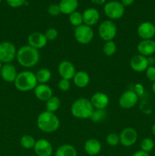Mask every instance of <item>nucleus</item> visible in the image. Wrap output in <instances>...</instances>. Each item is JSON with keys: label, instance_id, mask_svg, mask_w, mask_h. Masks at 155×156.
<instances>
[{"label": "nucleus", "instance_id": "27", "mask_svg": "<svg viewBox=\"0 0 155 156\" xmlns=\"http://www.w3.org/2000/svg\"><path fill=\"white\" fill-rule=\"evenodd\" d=\"M36 141V140H35V139L32 136L26 134V135L21 136V140H20V143L24 149H33Z\"/></svg>", "mask_w": 155, "mask_h": 156}, {"label": "nucleus", "instance_id": "28", "mask_svg": "<svg viewBox=\"0 0 155 156\" xmlns=\"http://www.w3.org/2000/svg\"><path fill=\"white\" fill-rule=\"evenodd\" d=\"M68 21H69V23L71 25L74 26L75 27H78V26L84 24L83 15L81 12L76 11V12L70 14L69 16H68Z\"/></svg>", "mask_w": 155, "mask_h": 156}, {"label": "nucleus", "instance_id": "17", "mask_svg": "<svg viewBox=\"0 0 155 156\" xmlns=\"http://www.w3.org/2000/svg\"><path fill=\"white\" fill-rule=\"evenodd\" d=\"M91 102L94 109L105 110L109 105V99L107 94L103 92H96L91 96Z\"/></svg>", "mask_w": 155, "mask_h": 156}, {"label": "nucleus", "instance_id": "5", "mask_svg": "<svg viewBox=\"0 0 155 156\" xmlns=\"http://www.w3.org/2000/svg\"><path fill=\"white\" fill-rule=\"evenodd\" d=\"M117 34V27L111 20H106L98 27L99 37L104 41H112Z\"/></svg>", "mask_w": 155, "mask_h": 156}, {"label": "nucleus", "instance_id": "2", "mask_svg": "<svg viewBox=\"0 0 155 156\" xmlns=\"http://www.w3.org/2000/svg\"><path fill=\"white\" fill-rule=\"evenodd\" d=\"M36 125L40 130L46 133L56 132L60 126V120L55 113L43 111L38 115Z\"/></svg>", "mask_w": 155, "mask_h": 156}, {"label": "nucleus", "instance_id": "9", "mask_svg": "<svg viewBox=\"0 0 155 156\" xmlns=\"http://www.w3.org/2000/svg\"><path fill=\"white\" fill-rule=\"evenodd\" d=\"M138 101V94L132 90H128L121 94L119 98V105L123 109H131L136 105Z\"/></svg>", "mask_w": 155, "mask_h": 156}, {"label": "nucleus", "instance_id": "7", "mask_svg": "<svg viewBox=\"0 0 155 156\" xmlns=\"http://www.w3.org/2000/svg\"><path fill=\"white\" fill-rule=\"evenodd\" d=\"M17 51L15 46L9 41L0 43V61L2 63H11L16 58Z\"/></svg>", "mask_w": 155, "mask_h": 156}, {"label": "nucleus", "instance_id": "14", "mask_svg": "<svg viewBox=\"0 0 155 156\" xmlns=\"http://www.w3.org/2000/svg\"><path fill=\"white\" fill-rule=\"evenodd\" d=\"M129 64L132 69L137 73L145 72L147 67L149 66L147 58L141 54H137L132 56Z\"/></svg>", "mask_w": 155, "mask_h": 156}, {"label": "nucleus", "instance_id": "36", "mask_svg": "<svg viewBox=\"0 0 155 156\" xmlns=\"http://www.w3.org/2000/svg\"><path fill=\"white\" fill-rule=\"evenodd\" d=\"M47 12L50 14L51 16H58L61 14L60 9H59V5L57 4H52L49 6Z\"/></svg>", "mask_w": 155, "mask_h": 156}, {"label": "nucleus", "instance_id": "25", "mask_svg": "<svg viewBox=\"0 0 155 156\" xmlns=\"http://www.w3.org/2000/svg\"><path fill=\"white\" fill-rule=\"evenodd\" d=\"M36 78L40 84H46L51 79V72L46 68H42L36 73Z\"/></svg>", "mask_w": 155, "mask_h": 156}, {"label": "nucleus", "instance_id": "35", "mask_svg": "<svg viewBox=\"0 0 155 156\" xmlns=\"http://www.w3.org/2000/svg\"><path fill=\"white\" fill-rule=\"evenodd\" d=\"M145 75L147 79L152 82H155V66H150L145 70Z\"/></svg>", "mask_w": 155, "mask_h": 156}, {"label": "nucleus", "instance_id": "38", "mask_svg": "<svg viewBox=\"0 0 155 156\" xmlns=\"http://www.w3.org/2000/svg\"><path fill=\"white\" fill-rule=\"evenodd\" d=\"M132 156H150V155H149L148 152H144L142 150H138L135 152Z\"/></svg>", "mask_w": 155, "mask_h": 156}, {"label": "nucleus", "instance_id": "20", "mask_svg": "<svg viewBox=\"0 0 155 156\" xmlns=\"http://www.w3.org/2000/svg\"><path fill=\"white\" fill-rule=\"evenodd\" d=\"M82 15H83L84 24L90 27L95 25L100 19V13L94 8L87 9L82 14Z\"/></svg>", "mask_w": 155, "mask_h": 156}, {"label": "nucleus", "instance_id": "23", "mask_svg": "<svg viewBox=\"0 0 155 156\" xmlns=\"http://www.w3.org/2000/svg\"><path fill=\"white\" fill-rule=\"evenodd\" d=\"M72 79L74 85L80 88H83L88 86L90 83V81H91L90 76L88 73L84 71L76 72L75 75Z\"/></svg>", "mask_w": 155, "mask_h": 156}, {"label": "nucleus", "instance_id": "1", "mask_svg": "<svg viewBox=\"0 0 155 156\" xmlns=\"http://www.w3.org/2000/svg\"><path fill=\"white\" fill-rule=\"evenodd\" d=\"M16 58L21 66L24 68H32L39 62L40 55L39 50L27 44L20 47L17 51Z\"/></svg>", "mask_w": 155, "mask_h": 156}, {"label": "nucleus", "instance_id": "44", "mask_svg": "<svg viewBox=\"0 0 155 156\" xmlns=\"http://www.w3.org/2000/svg\"><path fill=\"white\" fill-rule=\"evenodd\" d=\"M2 62H1V61H0V71H1V69H2Z\"/></svg>", "mask_w": 155, "mask_h": 156}, {"label": "nucleus", "instance_id": "39", "mask_svg": "<svg viewBox=\"0 0 155 156\" xmlns=\"http://www.w3.org/2000/svg\"><path fill=\"white\" fill-rule=\"evenodd\" d=\"M134 1L135 0H121V3L124 5V7H126V6H129L133 4Z\"/></svg>", "mask_w": 155, "mask_h": 156}, {"label": "nucleus", "instance_id": "8", "mask_svg": "<svg viewBox=\"0 0 155 156\" xmlns=\"http://www.w3.org/2000/svg\"><path fill=\"white\" fill-rule=\"evenodd\" d=\"M104 13L109 19H119L124 15L125 7L120 2L110 1L104 5Z\"/></svg>", "mask_w": 155, "mask_h": 156}, {"label": "nucleus", "instance_id": "11", "mask_svg": "<svg viewBox=\"0 0 155 156\" xmlns=\"http://www.w3.org/2000/svg\"><path fill=\"white\" fill-rule=\"evenodd\" d=\"M137 33L142 40H152L155 36L154 24L150 21H144L138 25Z\"/></svg>", "mask_w": 155, "mask_h": 156}, {"label": "nucleus", "instance_id": "26", "mask_svg": "<svg viewBox=\"0 0 155 156\" xmlns=\"http://www.w3.org/2000/svg\"><path fill=\"white\" fill-rule=\"evenodd\" d=\"M61 105V101L57 96H52L49 100L46 101V109L47 111L55 113L58 111Z\"/></svg>", "mask_w": 155, "mask_h": 156}, {"label": "nucleus", "instance_id": "34", "mask_svg": "<svg viewBox=\"0 0 155 156\" xmlns=\"http://www.w3.org/2000/svg\"><path fill=\"white\" fill-rule=\"evenodd\" d=\"M70 87H71V83H70V80H68V79H61L58 82V88L62 92L68 91L70 89Z\"/></svg>", "mask_w": 155, "mask_h": 156}, {"label": "nucleus", "instance_id": "30", "mask_svg": "<svg viewBox=\"0 0 155 156\" xmlns=\"http://www.w3.org/2000/svg\"><path fill=\"white\" fill-rule=\"evenodd\" d=\"M103 51L107 56H112L116 52V45L113 41H106L103 47Z\"/></svg>", "mask_w": 155, "mask_h": 156}, {"label": "nucleus", "instance_id": "40", "mask_svg": "<svg viewBox=\"0 0 155 156\" xmlns=\"http://www.w3.org/2000/svg\"><path fill=\"white\" fill-rule=\"evenodd\" d=\"M147 58V62H148V66H154L155 65V57H153V56H148Z\"/></svg>", "mask_w": 155, "mask_h": 156}, {"label": "nucleus", "instance_id": "41", "mask_svg": "<svg viewBox=\"0 0 155 156\" xmlns=\"http://www.w3.org/2000/svg\"><path fill=\"white\" fill-rule=\"evenodd\" d=\"M94 4L97 5H101L106 2V0H91Z\"/></svg>", "mask_w": 155, "mask_h": 156}, {"label": "nucleus", "instance_id": "32", "mask_svg": "<svg viewBox=\"0 0 155 156\" xmlns=\"http://www.w3.org/2000/svg\"><path fill=\"white\" fill-rule=\"evenodd\" d=\"M106 142L109 146H116L120 143L119 135L115 133H111L108 134L107 136L106 137Z\"/></svg>", "mask_w": 155, "mask_h": 156}, {"label": "nucleus", "instance_id": "3", "mask_svg": "<svg viewBox=\"0 0 155 156\" xmlns=\"http://www.w3.org/2000/svg\"><path fill=\"white\" fill-rule=\"evenodd\" d=\"M35 73L31 71H23L18 74L14 84L18 91L27 92L34 90L38 85Z\"/></svg>", "mask_w": 155, "mask_h": 156}, {"label": "nucleus", "instance_id": "37", "mask_svg": "<svg viewBox=\"0 0 155 156\" xmlns=\"http://www.w3.org/2000/svg\"><path fill=\"white\" fill-rule=\"evenodd\" d=\"M6 2L12 8H19L25 4L26 0H6Z\"/></svg>", "mask_w": 155, "mask_h": 156}, {"label": "nucleus", "instance_id": "12", "mask_svg": "<svg viewBox=\"0 0 155 156\" xmlns=\"http://www.w3.org/2000/svg\"><path fill=\"white\" fill-rule=\"evenodd\" d=\"M58 73L62 79L71 80L76 73V69L74 64L68 60H63L58 66Z\"/></svg>", "mask_w": 155, "mask_h": 156}, {"label": "nucleus", "instance_id": "22", "mask_svg": "<svg viewBox=\"0 0 155 156\" xmlns=\"http://www.w3.org/2000/svg\"><path fill=\"white\" fill-rule=\"evenodd\" d=\"M61 13L68 15L76 12L78 7V0H61L59 4Z\"/></svg>", "mask_w": 155, "mask_h": 156}, {"label": "nucleus", "instance_id": "33", "mask_svg": "<svg viewBox=\"0 0 155 156\" xmlns=\"http://www.w3.org/2000/svg\"><path fill=\"white\" fill-rule=\"evenodd\" d=\"M44 35L46 37L47 41H55L56 38L58 37V35H59V32L54 27H50V28L47 29L46 30V32L44 33Z\"/></svg>", "mask_w": 155, "mask_h": 156}, {"label": "nucleus", "instance_id": "24", "mask_svg": "<svg viewBox=\"0 0 155 156\" xmlns=\"http://www.w3.org/2000/svg\"><path fill=\"white\" fill-rule=\"evenodd\" d=\"M78 152L75 148L70 144H63L57 148L55 156H77Z\"/></svg>", "mask_w": 155, "mask_h": 156}, {"label": "nucleus", "instance_id": "6", "mask_svg": "<svg viewBox=\"0 0 155 156\" xmlns=\"http://www.w3.org/2000/svg\"><path fill=\"white\" fill-rule=\"evenodd\" d=\"M74 36L78 44L86 45L90 44L94 38V33L92 27L83 24L76 27L74 29Z\"/></svg>", "mask_w": 155, "mask_h": 156}, {"label": "nucleus", "instance_id": "31", "mask_svg": "<svg viewBox=\"0 0 155 156\" xmlns=\"http://www.w3.org/2000/svg\"><path fill=\"white\" fill-rule=\"evenodd\" d=\"M154 148V143L150 138H144L141 142V150L149 152Z\"/></svg>", "mask_w": 155, "mask_h": 156}, {"label": "nucleus", "instance_id": "10", "mask_svg": "<svg viewBox=\"0 0 155 156\" xmlns=\"http://www.w3.org/2000/svg\"><path fill=\"white\" fill-rule=\"evenodd\" d=\"M138 133L134 128L126 127L119 134L120 143L125 147H131L137 142Z\"/></svg>", "mask_w": 155, "mask_h": 156}, {"label": "nucleus", "instance_id": "13", "mask_svg": "<svg viewBox=\"0 0 155 156\" xmlns=\"http://www.w3.org/2000/svg\"><path fill=\"white\" fill-rule=\"evenodd\" d=\"M33 149L37 156H51L53 152V146L50 142L46 139L36 140Z\"/></svg>", "mask_w": 155, "mask_h": 156}, {"label": "nucleus", "instance_id": "46", "mask_svg": "<svg viewBox=\"0 0 155 156\" xmlns=\"http://www.w3.org/2000/svg\"><path fill=\"white\" fill-rule=\"evenodd\" d=\"M154 26H155V21H154Z\"/></svg>", "mask_w": 155, "mask_h": 156}, {"label": "nucleus", "instance_id": "45", "mask_svg": "<svg viewBox=\"0 0 155 156\" xmlns=\"http://www.w3.org/2000/svg\"><path fill=\"white\" fill-rule=\"evenodd\" d=\"M2 0H0V2H2Z\"/></svg>", "mask_w": 155, "mask_h": 156}, {"label": "nucleus", "instance_id": "21", "mask_svg": "<svg viewBox=\"0 0 155 156\" xmlns=\"http://www.w3.org/2000/svg\"><path fill=\"white\" fill-rule=\"evenodd\" d=\"M84 149L85 152L88 155L91 156H95L98 155L101 152L102 145L99 140L92 138L88 140L85 142Z\"/></svg>", "mask_w": 155, "mask_h": 156}, {"label": "nucleus", "instance_id": "4", "mask_svg": "<svg viewBox=\"0 0 155 156\" xmlns=\"http://www.w3.org/2000/svg\"><path fill=\"white\" fill-rule=\"evenodd\" d=\"M94 110L91 101L84 98L74 101L71 107V114L78 119H90Z\"/></svg>", "mask_w": 155, "mask_h": 156}, {"label": "nucleus", "instance_id": "43", "mask_svg": "<svg viewBox=\"0 0 155 156\" xmlns=\"http://www.w3.org/2000/svg\"><path fill=\"white\" fill-rule=\"evenodd\" d=\"M152 91H153V92L155 94V82H153V84H152Z\"/></svg>", "mask_w": 155, "mask_h": 156}, {"label": "nucleus", "instance_id": "15", "mask_svg": "<svg viewBox=\"0 0 155 156\" xmlns=\"http://www.w3.org/2000/svg\"><path fill=\"white\" fill-rule=\"evenodd\" d=\"M47 41H48L44 34L40 33V32H33V33L30 34L27 37L28 45L33 48L37 49V50L46 47V45L47 44Z\"/></svg>", "mask_w": 155, "mask_h": 156}, {"label": "nucleus", "instance_id": "29", "mask_svg": "<svg viewBox=\"0 0 155 156\" xmlns=\"http://www.w3.org/2000/svg\"><path fill=\"white\" fill-rule=\"evenodd\" d=\"M106 117V113L105 110L94 109L91 117H90V120L94 123H99V122L103 121Z\"/></svg>", "mask_w": 155, "mask_h": 156}, {"label": "nucleus", "instance_id": "19", "mask_svg": "<svg viewBox=\"0 0 155 156\" xmlns=\"http://www.w3.org/2000/svg\"><path fill=\"white\" fill-rule=\"evenodd\" d=\"M34 94L37 99L42 101H46L53 96V90L46 84H39L34 88Z\"/></svg>", "mask_w": 155, "mask_h": 156}, {"label": "nucleus", "instance_id": "18", "mask_svg": "<svg viewBox=\"0 0 155 156\" xmlns=\"http://www.w3.org/2000/svg\"><path fill=\"white\" fill-rule=\"evenodd\" d=\"M0 74L2 79L5 82H14L18 73L15 66L12 65V63H5L3 64L0 71Z\"/></svg>", "mask_w": 155, "mask_h": 156}, {"label": "nucleus", "instance_id": "16", "mask_svg": "<svg viewBox=\"0 0 155 156\" xmlns=\"http://www.w3.org/2000/svg\"><path fill=\"white\" fill-rule=\"evenodd\" d=\"M139 54L148 57L155 53V41L153 40H141L137 46Z\"/></svg>", "mask_w": 155, "mask_h": 156}, {"label": "nucleus", "instance_id": "42", "mask_svg": "<svg viewBox=\"0 0 155 156\" xmlns=\"http://www.w3.org/2000/svg\"><path fill=\"white\" fill-rule=\"evenodd\" d=\"M151 132H152V133H153V135L155 136V123H153V126H152Z\"/></svg>", "mask_w": 155, "mask_h": 156}]
</instances>
